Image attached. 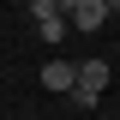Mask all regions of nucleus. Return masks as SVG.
<instances>
[{
	"label": "nucleus",
	"instance_id": "nucleus-1",
	"mask_svg": "<svg viewBox=\"0 0 120 120\" xmlns=\"http://www.w3.org/2000/svg\"><path fill=\"white\" fill-rule=\"evenodd\" d=\"M108 90V60H78V84H72V102L78 108H96Z\"/></svg>",
	"mask_w": 120,
	"mask_h": 120
},
{
	"label": "nucleus",
	"instance_id": "nucleus-2",
	"mask_svg": "<svg viewBox=\"0 0 120 120\" xmlns=\"http://www.w3.org/2000/svg\"><path fill=\"white\" fill-rule=\"evenodd\" d=\"M42 84L54 90V96H72V84H78V66H72V60H48V66H42Z\"/></svg>",
	"mask_w": 120,
	"mask_h": 120
},
{
	"label": "nucleus",
	"instance_id": "nucleus-3",
	"mask_svg": "<svg viewBox=\"0 0 120 120\" xmlns=\"http://www.w3.org/2000/svg\"><path fill=\"white\" fill-rule=\"evenodd\" d=\"M102 18H108V0H78L72 6V24L78 30H102Z\"/></svg>",
	"mask_w": 120,
	"mask_h": 120
},
{
	"label": "nucleus",
	"instance_id": "nucleus-4",
	"mask_svg": "<svg viewBox=\"0 0 120 120\" xmlns=\"http://www.w3.org/2000/svg\"><path fill=\"white\" fill-rule=\"evenodd\" d=\"M36 36H42V42H60V36H66V24H60V12H54V18H36Z\"/></svg>",
	"mask_w": 120,
	"mask_h": 120
},
{
	"label": "nucleus",
	"instance_id": "nucleus-5",
	"mask_svg": "<svg viewBox=\"0 0 120 120\" xmlns=\"http://www.w3.org/2000/svg\"><path fill=\"white\" fill-rule=\"evenodd\" d=\"M30 12H36V18H54L60 6H54V0H30Z\"/></svg>",
	"mask_w": 120,
	"mask_h": 120
},
{
	"label": "nucleus",
	"instance_id": "nucleus-6",
	"mask_svg": "<svg viewBox=\"0 0 120 120\" xmlns=\"http://www.w3.org/2000/svg\"><path fill=\"white\" fill-rule=\"evenodd\" d=\"M54 6H60V12H72V6H78V0H54Z\"/></svg>",
	"mask_w": 120,
	"mask_h": 120
}]
</instances>
